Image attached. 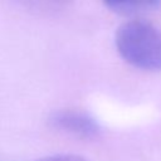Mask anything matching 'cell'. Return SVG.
<instances>
[{
    "mask_svg": "<svg viewBox=\"0 0 161 161\" xmlns=\"http://www.w3.org/2000/svg\"><path fill=\"white\" fill-rule=\"evenodd\" d=\"M114 44L118 54L132 67L147 70H161V31L151 23L132 19L116 31Z\"/></svg>",
    "mask_w": 161,
    "mask_h": 161,
    "instance_id": "obj_1",
    "label": "cell"
},
{
    "mask_svg": "<svg viewBox=\"0 0 161 161\" xmlns=\"http://www.w3.org/2000/svg\"><path fill=\"white\" fill-rule=\"evenodd\" d=\"M49 123L62 132L80 138H93L101 132V127L93 117L74 109H60L54 112L49 118Z\"/></svg>",
    "mask_w": 161,
    "mask_h": 161,
    "instance_id": "obj_2",
    "label": "cell"
},
{
    "mask_svg": "<svg viewBox=\"0 0 161 161\" xmlns=\"http://www.w3.org/2000/svg\"><path fill=\"white\" fill-rule=\"evenodd\" d=\"M111 11L119 15H138L161 6V0H102Z\"/></svg>",
    "mask_w": 161,
    "mask_h": 161,
    "instance_id": "obj_3",
    "label": "cell"
},
{
    "mask_svg": "<svg viewBox=\"0 0 161 161\" xmlns=\"http://www.w3.org/2000/svg\"><path fill=\"white\" fill-rule=\"evenodd\" d=\"M38 161H87V160L77 155H53L39 158Z\"/></svg>",
    "mask_w": 161,
    "mask_h": 161,
    "instance_id": "obj_4",
    "label": "cell"
},
{
    "mask_svg": "<svg viewBox=\"0 0 161 161\" xmlns=\"http://www.w3.org/2000/svg\"><path fill=\"white\" fill-rule=\"evenodd\" d=\"M52 1H60V0H52Z\"/></svg>",
    "mask_w": 161,
    "mask_h": 161,
    "instance_id": "obj_5",
    "label": "cell"
}]
</instances>
